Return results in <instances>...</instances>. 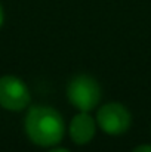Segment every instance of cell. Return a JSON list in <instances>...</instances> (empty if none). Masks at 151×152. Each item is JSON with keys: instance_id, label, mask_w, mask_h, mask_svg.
<instances>
[{"instance_id": "1", "label": "cell", "mask_w": 151, "mask_h": 152, "mask_svg": "<svg viewBox=\"0 0 151 152\" xmlns=\"http://www.w3.org/2000/svg\"><path fill=\"white\" fill-rule=\"evenodd\" d=\"M25 133L37 146L58 145L65 134L62 115L50 106H33L25 117Z\"/></svg>"}, {"instance_id": "2", "label": "cell", "mask_w": 151, "mask_h": 152, "mask_svg": "<svg viewBox=\"0 0 151 152\" xmlns=\"http://www.w3.org/2000/svg\"><path fill=\"white\" fill-rule=\"evenodd\" d=\"M67 98L79 111L89 112L101 101L99 83L92 75H76L70 80L67 86Z\"/></svg>"}, {"instance_id": "3", "label": "cell", "mask_w": 151, "mask_h": 152, "mask_svg": "<svg viewBox=\"0 0 151 152\" xmlns=\"http://www.w3.org/2000/svg\"><path fill=\"white\" fill-rule=\"evenodd\" d=\"M96 123L102 132L111 136L123 134L129 130L132 117L129 109L119 103V102H110L105 103L96 114Z\"/></svg>"}, {"instance_id": "4", "label": "cell", "mask_w": 151, "mask_h": 152, "mask_svg": "<svg viewBox=\"0 0 151 152\" xmlns=\"http://www.w3.org/2000/svg\"><path fill=\"white\" fill-rule=\"evenodd\" d=\"M31 95L25 83L15 75L0 77V106L9 111H21L27 108Z\"/></svg>"}, {"instance_id": "5", "label": "cell", "mask_w": 151, "mask_h": 152, "mask_svg": "<svg viewBox=\"0 0 151 152\" xmlns=\"http://www.w3.org/2000/svg\"><path fill=\"white\" fill-rule=\"evenodd\" d=\"M68 132H70V137H71V140L74 143L86 145L95 136L96 123L92 118V115H89L88 112L82 111L80 114L73 117V120L70 123V127H68Z\"/></svg>"}, {"instance_id": "6", "label": "cell", "mask_w": 151, "mask_h": 152, "mask_svg": "<svg viewBox=\"0 0 151 152\" xmlns=\"http://www.w3.org/2000/svg\"><path fill=\"white\" fill-rule=\"evenodd\" d=\"M132 152H151V145H139Z\"/></svg>"}, {"instance_id": "7", "label": "cell", "mask_w": 151, "mask_h": 152, "mask_svg": "<svg viewBox=\"0 0 151 152\" xmlns=\"http://www.w3.org/2000/svg\"><path fill=\"white\" fill-rule=\"evenodd\" d=\"M49 152H70V151L65 149V148H55V149H50Z\"/></svg>"}, {"instance_id": "8", "label": "cell", "mask_w": 151, "mask_h": 152, "mask_svg": "<svg viewBox=\"0 0 151 152\" xmlns=\"http://www.w3.org/2000/svg\"><path fill=\"white\" fill-rule=\"evenodd\" d=\"M1 24H3V9L0 6V27H1Z\"/></svg>"}]
</instances>
